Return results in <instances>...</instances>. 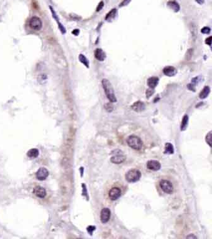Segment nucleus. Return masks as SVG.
I'll return each mask as SVG.
<instances>
[{"label": "nucleus", "mask_w": 212, "mask_h": 239, "mask_svg": "<svg viewBox=\"0 0 212 239\" xmlns=\"http://www.w3.org/2000/svg\"><path fill=\"white\" fill-rule=\"evenodd\" d=\"M102 86L104 89L106 96L108 98L109 100L112 102H116V98L115 97L113 88L111 83L108 80L104 78L102 80Z\"/></svg>", "instance_id": "1"}, {"label": "nucleus", "mask_w": 212, "mask_h": 239, "mask_svg": "<svg viewBox=\"0 0 212 239\" xmlns=\"http://www.w3.org/2000/svg\"><path fill=\"white\" fill-rule=\"evenodd\" d=\"M127 143L131 148L135 150H140L142 147V142L141 139L136 136L131 135L127 138Z\"/></svg>", "instance_id": "2"}, {"label": "nucleus", "mask_w": 212, "mask_h": 239, "mask_svg": "<svg viewBox=\"0 0 212 239\" xmlns=\"http://www.w3.org/2000/svg\"><path fill=\"white\" fill-rule=\"evenodd\" d=\"M141 177V172L136 169H132L128 171L125 175L126 180L129 182H135L139 181Z\"/></svg>", "instance_id": "3"}, {"label": "nucleus", "mask_w": 212, "mask_h": 239, "mask_svg": "<svg viewBox=\"0 0 212 239\" xmlns=\"http://www.w3.org/2000/svg\"><path fill=\"white\" fill-rule=\"evenodd\" d=\"M126 156L120 149H116L112 151L111 161L114 164H120L125 161Z\"/></svg>", "instance_id": "4"}, {"label": "nucleus", "mask_w": 212, "mask_h": 239, "mask_svg": "<svg viewBox=\"0 0 212 239\" xmlns=\"http://www.w3.org/2000/svg\"><path fill=\"white\" fill-rule=\"evenodd\" d=\"M29 26L34 30L39 31L43 27V22L39 18L34 16L29 21Z\"/></svg>", "instance_id": "5"}, {"label": "nucleus", "mask_w": 212, "mask_h": 239, "mask_svg": "<svg viewBox=\"0 0 212 239\" xmlns=\"http://www.w3.org/2000/svg\"><path fill=\"white\" fill-rule=\"evenodd\" d=\"M160 188L167 194H170L173 192V186L172 184L169 181L167 180H161L159 183Z\"/></svg>", "instance_id": "6"}, {"label": "nucleus", "mask_w": 212, "mask_h": 239, "mask_svg": "<svg viewBox=\"0 0 212 239\" xmlns=\"http://www.w3.org/2000/svg\"><path fill=\"white\" fill-rule=\"evenodd\" d=\"M49 176V171L47 170V168L41 167L40 168L38 171L36 173V178L39 181H44Z\"/></svg>", "instance_id": "7"}, {"label": "nucleus", "mask_w": 212, "mask_h": 239, "mask_svg": "<svg viewBox=\"0 0 212 239\" xmlns=\"http://www.w3.org/2000/svg\"><path fill=\"white\" fill-rule=\"evenodd\" d=\"M109 198L112 200H117L121 195V191L119 187H114L109 192Z\"/></svg>", "instance_id": "8"}, {"label": "nucleus", "mask_w": 212, "mask_h": 239, "mask_svg": "<svg viewBox=\"0 0 212 239\" xmlns=\"http://www.w3.org/2000/svg\"><path fill=\"white\" fill-rule=\"evenodd\" d=\"M110 217H111V212L108 208H104L101 210L100 213V219L101 222L105 224L109 221Z\"/></svg>", "instance_id": "9"}, {"label": "nucleus", "mask_w": 212, "mask_h": 239, "mask_svg": "<svg viewBox=\"0 0 212 239\" xmlns=\"http://www.w3.org/2000/svg\"><path fill=\"white\" fill-rule=\"evenodd\" d=\"M33 193L35 194V196L38 197V198L41 199L44 198L46 196V194H47V193H46V191L44 187L40 186H36L34 187L33 190Z\"/></svg>", "instance_id": "10"}, {"label": "nucleus", "mask_w": 212, "mask_h": 239, "mask_svg": "<svg viewBox=\"0 0 212 239\" xmlns=\"http://www.w3.org/2000/svg\"><path fill=\"white\" fill-rule=\"evenodd\" d=\"M160 163L156 160H151L147 163V168L151 171H159L160 169Z\"/></svg>", "instance_id": "11"}, {"label": "nucleus", "mask_w": 212, "mask_h": 239, "mask_svg": "<svg viewBox=\"0 0 212 239\" xmlns=\"http://www.w3.org/2000/svg\"><path fill=\"white\" fill-rule=\"evenodd\" d=\"M163 72L165 76H169V77H172V76H174V75L176 74L177 71H176V69H175L174 67L167 66V67H165L164 69Z\"/></svg>", "instance_id": "12"}, {"label": "nucleus", "mask_w": 212, "mask_h": 239, "mask_svg": "<svg viewBox=\"0 0 212 239\" xmlns=\"http://www.w3.org/2000/svg\"><path fill=\"white\" fill-rule=\"evenodd\" d=\"M95 56L96 59L98 60L99 61H103L106 57L105 53L104 51L101 49H96L95 51Z\"/></svg>", "instance_id": "13"}, {"label": "nucleus", "mask_w": 212, "mask_h": 239, "mask_svg": "<svg viewBox=\"0 0 212 239\" xmlns=\"http://www.w3.org/2000/svg\"><path fill=\"white\" fill-rule=\"evenodd\" d=\"M158 82H159V78L156 77H153L149 78L148 80H147V85H148V86L152 89L154 88L157 86H158Z\"/></svg>", "instance_id": "14"}, {"label": "nucleus", "mask_w": 212, "mask_h": 239, "mask_svg": "<svg viewBox=\"0 0 212 239\" xmlns=\"http://www.w3.org/2000/svg\"><path fill=\"white\" fill-rule=\"evenodd\" d=\"M132 109L133 110L136 111H141L145 109V106L144 103L141 102H136L132 105Z\"/></svg>", "instance_id": "15"}, {"label": "nucleus", "mask_w": 212, "mask_h": 239, "mask_svg": "<svg viewBox=\"0 0 212 239\" xmlns=\"http://www.w3.org/2000/svg\"><path fill=\"white\" fill-rule=\"evenodd\" d=\"M39 155V151L38 150V149L37 148H32L27 151V156L30 158H38V156Z\"/></svg>", "instance_id": "16"}, {"label": "nucleus", "mask_w": 212, "mask_h": 239, "mask_svg": "<svg viewBox=\"0 0 212 239\" xmlns=\"http://www.w3.org/2000/svg\"><path fill=\"white\" fill-rule=\"evenodd\" d=\"M210 92V87L209 86H206L203 88V90L200 93L199 97L201 98V99H204V98H205L209 96Z\"/></svg>", "instance_id": "17"}, {"label": "nucleus", "mask_w": 212, "mask_h": 239, "mask_svg": "<svg viewBox=\"0 0 212 239\" xmlns=\"http://www.w3.org/2000/svg\"><path fill=\"white\" fill-rule=\"evenodd\" d=\"M167 6L169 8H171L172 9H173V10H174L176 12L178 11L180 9V6L179 5V4L174 1H169L167 3Z\"/></svg>", "instance_id": "18"}, {"label": "nucleus", "mask_w": 212, "mask_h": 239, "mask_svg": "<svg viewBox=\"0 0 212 239\" xmlns=\"http://www.w3.org/2000/svg\"><path fill=\"white\" fill-rule=\"evenodd\" d=\"M78 59H79L80 61L84 65H85L86 67H88V68L89 67V60H88V59H86V57H85V56L84 54H80L79 57H78Z\"/></svg>", "instance_id": "19"}, {"label": "nucleus", "mask_w": 212, "mask_h": 239, "mask_svg": "<svg viewBox=\"0 0 212 239\" xmlns=\"http://www.w3.org/2000/svg\"><path fill=\"white\" fill-rule=\"evenodd\" d=\"M188 116L187 115H185L183 116V118L182 121V123H181V128L182 131H183L186 129L187 125H188Z\"/></svg>", "instance_id": "20"}, {"label": "nucleus", "mask_w": 212, "mask_h": 239, "mask_svg": "<svg viewBox=\"0 0 212 239\" xmlns=\"http://www.w3.org/2000/svg\"><path fill=\"white\" fill-rule=\"evenodd\" d=\"M165 153L167 154H172L174 153V147L171 143H167L165 144Z\"/></svg>", "instance_id": "21"}, {"label": "nucleus", "mask_w": 212, "mask_h": 239, "mask_svg": "<svg viewBox=\"0 0 212 239\" xmlns=\"http://www.w3.org/2000/svg\"><path fill=\"white\" fill-rule=\"evenodd\" d=\"M116 9H112L111 11H110L107 15V16H106V20H112L114 18L115 15H116Z\"/></svg>", "instance_id": "22"}, {"label": "nucleus", "mask_w": 212, "mask_h": 239, "mask_svg": "<svg viewBox=\"0 0 212 239\" xmlns=\"http://www.w3.org/2000/svg\"><path fill=\"white\" fill-rule=\"evenodd\" d=\"M47 76H46V74H40L39 76H38V78L39 82L40 83H42V84L45 83L46 81H47Z\"/></svg>", "instance_id": "23"}, {"label": "nucleus", "mask_w": 212, "mask_h": 239, "mask_svg": "<svg viewBox=\"0 0 212 239\" xmlns=\"http://www.w3.org/2000/svg\"><path fill=\"white\" fill-rule=\"evenodd\" d=\"M206 142L210 146H211V132H210L206 136Z\"/></svg>", "instance_id": "24"}, {"label": "nucleus", "mask_w": 212, "mask_h": 239, "mask_svg": "<svg viewBox=\"0 0 212 239\" xmlns=\"http://www.w3.org/2000/svg\"><path fill=\"white\" fill-rule=\"evenodd\" d=\"M201 32L202 33L204 34H209L210 32V29L208 27H204L203 29H202Z\"/></svg>", "instance_id": "25"}, {"label": "nucleus", "mask_w": 212, "mask_h": 239, "mask_svg": "<svg viewBox=\"0 0 212 239\" xmlns=\"http://www.w3.org/2000/svg\"><path fill=\"white\" fill-rule=\"evenodd\" d=\"M103 5H104V3L103 2V1H101L100 3H99V4L98 5V7H97V8H96V11H100L101 9L103 8Z\"/></svg>", "instance_id": "26"}, {"label": "nucleus", "mask_w": 212, "mask_h": 239, "mask_svg": "<svg viewBox=\"0 0 212 239\" xmlns=\"http://www.w3.org/2000/svg\"><path fill=\"white\" fill-rule=\"evenodd\" d=\"M95 229V227L93 226H89L88 228H87V231H88L90 234L92 233Z\"/></svg>", "instance_id": "27"}, {"label": "nucleus", "mask_w": 212, "mask_h": 239, "mask_svg": "<svg viewBox=\"0 0 212 239\" xmlns=\"http://www.w3.org/2000/svg\"><path fill=\"white\" fill-rule=\"evenodd\" d=\"M131 0H124V1L121 3V4H120V6H126L128 5V4L130 2Z\"/></svg>", "instance_id": "28"}, {"label": "nucleus", "mask_w": 212, "mask_h": 239, "mask_svg": "<svg viewBox=\"0 0 212 239\" xmlns=\"http://www.w3.org/2000/svg\"><path fill=\"white\" fill-rule=\"evenodd\" d=\"M205 43H206V44H207L208 45L211 46V36H210L209 37H208V38L206 39Z\"/></svg>", "instance_id": "29"}, {"label": "nucleus", "mask_w": 212, "mask_h": 239, "mask_svg": "<svg viewBox=\"0 0 212 239\" xmlns=\"http://www.w3.org/2000/svg\"><path fill=\"white\" fill-rule=\"evenodd\" d=\"M72 34H73L75 36H77L78 34H79V30H78V29H74L72 31Z\"/></svg>", "instance_id": "30"}, {"label": "nucleus", "mask_w": 212, "mask_h": 239, "mask_svg": "<svg viewBox=\"0 0 212 239\" xmlns=\"http://www.w3.org/2000/svg\"><path fill=\"white\" fill-rule=\"evenodd\" d=\"M187 238H197L195 236H193V235H189V236H187Z\"/></svg>", "instance_id": "31"}]
</instances>
